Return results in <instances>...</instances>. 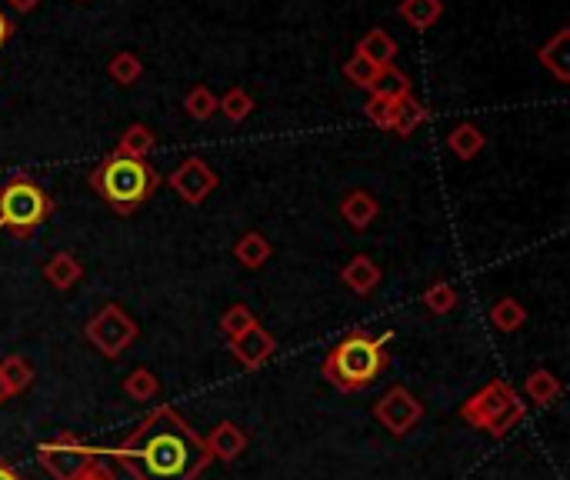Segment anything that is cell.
<instances>
[{
    "mask_svg": "<svg viewBox=\"0 0 570 480\" xmlns=\"http://www.w3.org/2000/svg\"><path fill=\"white\" fill-rule=\"evenodd\" d=\"M107 454L134 480H197L210 467L204 437L167 404L150 410Z\"/></svg>",
    "mask_w": 570,
    "mask_h": 480,
    "instance_id": "obj_1",
    "label": "cell"
},
{
    "mask_svg": "<svg viewBox=\"0 0 570 480\" xmlns=\"http://www.w3.org/2000/svg\"><path fill=\"white\" fill-rule=\"evenodd\" d=\"M387 340L384 337H370L364 330H350L347 337H340L330 354L324 360V377L337 390H364L384 374L387 367Z\"/></svg>",
    "mask_w": 570,
    "mask_h": 480,
    "instance_id": "obj_2",
    "label": "cell"
},
{
    "mask_svg": "<svg viewBox=\"0 0 570 480\" xmlns=\"http://www.w3.org/2000/svg\"><path fill=\"white\" fill-rule=\"evenodd\" d=\"M157 184L160 177L147 160L124 157L117 154V150L90 170V187H94L120 217H130L140 204H147V200L154 197Z\"/></svg>",
    "mask_w": 570,
    "mask_h": 480,
    "instance_id": "obj_3",
    "label": "cell"
},
{
    "mask_svg": "<svg viewBox=\"0 0 570 480\" xmlns=\"http://www.w3.org/2000/svg\"><path fill=\"white\" fill-rule=\"evenodd\" d=\"M524 417H527L524 400L517 397V390L507 380H490V384L480 387L477 394H470L464 400V407H460V420H467L470 427L484 430L494 440L507 437Z\"/></svg>",
    "mask_w": 570,
    "mask_h": 480,
    "instance_id": "obj_4",
    "label": "cell"
},
{
    "mask_svg": "<svg viewBox=\"0 0 570 480\" xmlns=\"http://www.w3.org/2000/svg\"><path fill=\"white\" fill-rule=\"evenodd\" d=\"M50 210H54V200L34 177L14 174L0 184V230L27 237L50 217Z\"/></svg>",
    "mask_w": 570,
    "mask_h": 480,
    "instance_id": "obj_5",
    "label": "cell"
},
{
    "mask_svg": "<svg viewBox=\"0 0 570 480\" xmlns=\"http://www.w3.org/2000/svg\"><path fill=\"white\" fill-rule=\"evenodd\" d=\"M37 460L54 480H80L97 464V447L84 444L77 434H57L37 444Z\"/></svg>",
    "mask_w": 570,
    "mask_h": 480,
    "instance_id": "obj_6",
    "label": "cell"
},
{
    "mask_svg": "<svg viewBox=\"0 0 570 480\" xmlns=\"http://www.w3.org/2000/svg\"><path fill=\"white\" fill-rule=\"evenodd\" d=\"M84 337L104 357L117 360L137 340V324H134V317H130L120 304H104L94 317L87 320Z\"/></svg>",
    "mask_w": 570,
    "mask_h": 480,
    "instance_id": "obj_7",
    "label": "cell"
},
{
    "mask_svg": "<svg viewBox=\"0 0 570 480\" xmlns=\"http://www.w3.org/2000/svg\"><path fill=\"white\" fill-rule=\"evenodd\" d=\"M374 417H377V424L384 430H390L394 437H404L420 424V417H424V404L417 400V394H410V387L394 384L374 404Z\"/></svg>",
    "mask_w": 570,
    "mask_h": 480,
    "instance_id": "obj_8",
    "label": "cell"
},
{
    "mask_svg": "<svg viewBox=\"0 0 570 480\" xmlns=\"http://www.w3.org/2000/svg\"><path fill=\"white\" fill-rule=\"evenodd\" d=\"M170 187L177 190L187 204H204V200L214 194L217 187V174L210 170L207 160L200 157H187L174 174H170Z\"/></svg>",
    "mask_w": 570,
    "mask_h": 480,
    "instance_id": "obj_9",
    "label": "cell"
},
{
    "mask_svg": "<svg viewBox=\"0 0 570 480\" xmlns=\"http://www.w3.org/2000/svg\"><path fill=\"white\" fill-rule=\"evenodd\" d=\"M274 350H277V340L274 334H267L264 327H250L247 334H240L230 340V354H234L240 364H244L247 370H257V367H264L270 357H274Z\"/></svg>",
    "mask_w": 570,
    "mask_h": 480,
    "instance_id": "obj_10",
    "label": "cell"
},
{
    "mask_svg": "<svg viewBox=\"0 0 570 480\" xmlns=\"http://www.w3.org/2000/svg\"><path fill=\"white\" fill-rule=\"evenodd\" d=\"M247 444H250L247 430L240 424H234V420H220V424L204 437V447H207L210 460H224V464H230V460H237L240 454H244Z\"/></svg>",
    "mask_w": 570,
    "mask_h": 480,
    "instance_id": "obj_11",
    "label": "cell"
},
{
    "mask_svg": "<svg viewBox=\"0 0 570 480\" xmlns=\"http://www.w3.org/2000/svg\"><path fill=\"white\" fill-rule=\"evenodd\" d=\"M567 47H570V30L564 27V30H557V34L537 50V60L560 80V84H567V80H570V54H567Z\"/></svg>",
    "mask_w": 570,
    "mask_h": 480,
    "instance_id": "obj_12",
    "label": "cell"
},
{
    "mask_svg": "<svg viewBox=\"0 0 570 480\" xmlns=\"http://www.w3.org/2000/svg\"><path fill=\"white\" fill-rule=\"evenodd\" d=\"M340 280H344V287H350L354 294H370L377 284H380V267L374 264V257L367 254H357L347 260V267L340 270Z\"/></svg>",
    "mask_w": 570,
    "mask_h": 480,
    "instance_id": "obj_13",
    "label": "cell"
},
{
    "mask_svg": "<svg viewBox=\"0 0 570 480\" xmlns=\"http://www.w3.org/2000/svg\"><path fill=\"white\" fill-rule=\"evenodd\" d=\"M340 217H344L354 230L370 227L377 217L374 194H367V190H350V194H344V200H340Z\"/></svg>",
    "mask_w": 570,
    "mask_h": 480,
    "instance_id": "obj_14",
    "label": "cell"
},
{
    "mask_svg": "<svg viewBox=\"0 0 570 480\" xmlns=\"http://www.w3.org/2000/svg\"><path fill=\"white\" fill-rule=\"evenodd\" d=\"M524 394H527L530 404L550 407L560 394H564V384H560V377H557V374H550V370L537 367V370H530L527 380H524Z\"/></svg>",
    "mask_w": 570,
    "mask_h": 480,
    "instance_id": "obj_15",
    "label": "cell"
},
{
    "mask_svg": "<svg viewBox=\"0 0 570 480\" xmlns=\"http://www.w3.org/2000/svg\"><path fill=\"white\" fill-rule=\"evenodd\" d=\"M357 54L360 57H367L370 64H377V67H387V64H394V57H397V40L387 34V30H367L364 37H360V44H357Z\"/></svg>",
    "mask_w": 570,
    "mask_h": 480,
    "instance_id": "obj_16",
    "label": "cell"
},
{
    "mask_svg": "<svg viewBox=\"0 0 570 480\" xmlns=\"http://www.w3.org/2000/svg\"><path fill=\"white\" fill-rule=\"evenodd\" d=\"M44 277L50 287L57 290H70L77 284L80 277H84V267H80V260L74 254H67V250H60V254H54L44 264Z\"/></svg>",
    "mask_w": 570,
    "mask_h": 480,
    "instance_id": "obj_17",
    "label": "cell"
},
{
    "mask_svg": "<svg viewBox=\"0 0 570 480\" xmlns=\"http://www.w3.org/2000/svg\"><path fill=\"white\" fill-rule=\"evenodd\" d=\"M234 257H237V264L247 270L264 267L270 260V240L260 234V230H250V234H244L234 244Z\"/></svg>",
    "mask_w": 570,
    "mask_h": 480,
    "instance_id": "obj_18",
    "label": "cell"
},
{
    "mask_svg": "<svg viewBox=\"0 0 570 480\" xmlns=\"http://www.w3.org/2000/svg\"><path fill=\"white\" fill-rule=\"evenodd\" d=\"M397 14L414 30H427L437 24L440 14H444V4H440V0H400Z\"/></svg>",
    "mask_w": 570,
    "mask_h": 480,
    "instance_id": "obj_19",
    "label": "cell"
},
{
    "mask_svg": "<svg viewBox=\"0 0 570 480\" xmlns=\"http://www.w3.org/2000/svg\"><path fill=\"white\" fill-rule=\"evenodd\" d=\"M410 90H414V87H410V77L400 67H394V64L380 67L377 77H374V84H370V94H374V97H390V100L410 97Z\"/></svg>",
    "mask_w": 570,
    "mask_h": 480,
    "instance_id": "obj_20",
    "label": "cell"
},
{
    "mask_svg": "<svg viewBox=\"0 0 570 480\" xmlns=\"http://www.w3.org/2000/svg\"><path fill=\"white\" fill-rule=\"evenodd\" d=\"M427 120V107L410 97H400L397 100V110H394V120H390V130H394L397 137H410L414 130Z\"/></svg>",
    "mask_w": 570,
    "mask_h": 480,
    "instance_id": "obj_21",
    "label": "cell"
},
{
    "mask_svg": "<svg viewBox=\"0 0 570 480\" xmlns=\"http://www.w3.org/2000/svg\"><path fill=\"white\" fill-rule=\"evenodd\" d=\"M157 147V137L154 130L144 127V124H130L124 134H120V144H117V154L124 157H134V160H147L150 150Z\"/></svg>",
    "mask_w": 570,
    "mask_h": 480,
    "instance_id": "obj_22",
    "label": "cell"
},
{
    "mask_svg": "<svg viewBox=\"0 0 570 480\" xmlns=\"http://www.w3.org/2000/svg\"><path fill=\"white\" fill-rule=\"evenodd\" d=\"M527 320V310L524 304H517L514 297H500L490 304V324H494L500 334H514V330L524 327Z\"/></svg>",
    "mask_w": 570,
    "mask_h": 480,
    "instance_id": "obj_23",
    "label": "cell"
},
{
    "mask_svg": "<svg viewBox=\"0 0 570 480\" xmlns=\"http://www.w3.org/2000/svg\"><path fill=\"white\" fill-rule=\"evenodd\" d=\"M447 147L454 150L460 160H474L480 150H484V134H480L477 124H457L454 130L447 134Z\"/></svg>",
    "mask_w": 570,
    "mask_h": 480,
    "instance_id": "obj_24",
    "label": "cell"
},
{
    "mask_svg": "<svg viewBox=\"0 0 570 480\" xmlns=\"http://www.w3.org/2000/svg\"><path fill=\"white\" fill-rule=\"evenodd\" d=\"M107 74H110V80H114V84L130 87V84H137L140 74H144V64H140L137 54H130V50H120V54L107 64Z\"/></svg>",
    "mask_w": 570,
    "mask_h": 480,
    "instance_id": "obj_25",
    "label": "cell"
},
{
    "mask_svg": "<svg viewBox=\"0 0 570 480\" xmlns=\"http://www.w3.org/2000/svg\"><path fill=\"white\" fill-rule=\"evenodd\" d=\"M157 390H160V380H157L154 370H147V367L130 370L127 380H124V394L130 400H154Z\"/></svg>",
    "mask_w": 570,
    "mask_h": 480,
    "instance_id": "obj_26",
    "label": "cell"
},
{
    "mask_svg": "<svg viewBox=\"0 0 570 480\" xmlns=\"http://www.w3.org/2000/svg\"><path fill=\"white\" fill-rule=\"evenodd\" d=\"M250 327H257V317L254 310H250L247 304H234L224 310V317H220V334H224L227 340H234L240 334H247Z\"/></svg>",
    "mask_w": 570,
    "mask_h": 480,
    "instance_id": "obj_27",
    "label": "cell"
},
{
    "mask_svg": "<svg viewBox=\"0 0 570 480\" xmlns=\"http://www.w3.org/2000/svg\"><path fill=\"white\" fill-rule=\"evenodd\" d=\"M217 110H224L230 124H240V120H247L250 110H254V97H250L244 87H230L227 94L217 100Z\"/></svg>",
    "mask_w": 570,
    "mask_h": 480,
    "instance_id": "obj_28",
    "label": "cell"
},
{
    "mask_svg": "<svg viewBox=\"0 0 570 480\" xmlns=\"http://www.w3.org/2000/svg\"><path fill=\"white\" fill-rule=\"evenodd\" d=\"M457 287L447 284V280H437V284H430L424 290V307L430 314H450V310L457 307Z\"/></svg>",
    "mask_w": 570,
    "mask_h": 480,
    "instance_id": "obj_29",
    "label": "cell"
},
{
    "mask_svg": "<svg viewBox=\"0 0 570 480\" xmlns=\"http://www.w3.org/2000/svg\"><path fill=\"white\" fill-rule=\"evenodd\" d=\"M0 370H4V377H7V384H10V390H14V394L27 390L30 380H34V367H30L20 354H10V357L0 360Z\"/></svg>",
    "mask_w": 570,
    "mask_h": 480,
    "instance_id": "obj_30",
    "label": "cell"
},
{
    "mask_svg": "<svg viewBox=\"0 0 570 480\" xmlns=\"http://www.w3.org/2000/svg\"><path fill=\"white\" fill-rule=\"evenodd\" d=\"M184 110H187V114L194 117V120H210V117L217 114V97L210 94L207 87H194V90H190V94L184 97Z\"/></svg>",
    "mask_w": 570,
    "mask_h": 480,
    "instance_id": "obj_31",
    "label": "cell"
},
{
    "mask_svg": "<svg viewBox=\"0 0 570 480\" xmlns=\"http://www.w3.org/2000/svg\"><path fill=\"white\" fill-rule=\"evenodd\" d=\"M377 64H370L367 57H360V54H354L344 64V77L350 80V84H357V87H367L370 90V84H374V77H377Z\"/></svg>",
    "mask_w": 570,
    "mask_h": 480,
    "instance_id": "obj_32",
    "label": "cell"
},
{
    "mask_svg": "<svg viewBox=\"0 0 570 480\" xmlns=\"http://www.w3.org/2000/svg\"><path fill=\"white\" fill-rule=\"evenodd\" d=\"M394 110H397V100H390V97H374V94H370V100L364 104V114L370 117V124L384 127V130H390Z\"/></svg>",
    "mask_w": 570,
    "mask_h": 480,
    "instance_id": "obj_33",
    "label": "cell"
},
{
    "mask_svg": "<svg viewBox=\"0 0 570 480\" xmlns=\"http://www.w3.org/2000/svg\"><path fill=\"white\" fill-rule=\"evenodd\" d=\"M80 480H114V474H110V470H107V467H100V464H94V467H90V470H87V474H84V477H80Z\"/></svg>",
    "mask_w": 570,
    "mask_h": 480,
    "instance_id": "obj_34",
    "label": "cell"
},
{
    "mask_svg": "<svg viewBox=\"0 0 570 480\" xmlns=\"http://www.w3.org/2000/svg\"><path fill=\"white\" fill-rule=\"evenodd\" d=\"M37 4H40V0H10V7H14L17 14H30Z\"/></svg>",
    "mask_w": 570,
    "mask_h": 480,
    "instance_id": "obj_35",
    "label": "cell"
},
{
    "mask_svg": "<svg viewBox=\"0 0 570 480\" xmlns=\"http://www.w3.org/2000/svg\"><path fill=\"white\" fill-rule=\"evenodd\" d=\"M0 480H24V477H20V470L10 467L7 460H0Z\"/></svg>",
    "mask_w": 570,
    "mask_h": 480,
    "instance_id": "obj_36",
    "label": "cell"
},
{
    "mask_svg": "<svg viewBox=\"0 0 570 480\" xmlns=\"http://www.w3.org/2000/svg\"><path fill=\"white\" fill-rule=\"evenodd\" d=\"M10 397H14V390H10L7 377H4V370H0V404H7Z\"/></svg>",
    "mask_w": 570,
    "mask_h": 480,
    "instance_id": "obj_37",
    "label": "cell"
},
{
    "mask_svg": "<svg viewBox=\"0 0 570 480\" xmlns=\"http://www.w3.org/2000/svg\"><path fill=\"white\" fill-rule=\"evenodd\" d=\"M7 37H10V24H7V17L0 14V47L7 44Z\"/></svg>",
    "mask_w": 570,
    "mask_h": 480,
    "instance_id": "obj_38",
    "label": "cell"
}]
</instances>
